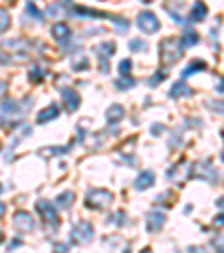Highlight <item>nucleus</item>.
Here are the masks:
<instances>
[{"label":"nucleus","mask_w":224,"mask_h":253,"mask_svg":"<svg viewBox=\"0 0 224 253\" xmlns=\"http://www.w3.org/2000/svg\"><path fill=\"white\" fill-rule=\"evenodd\" d=\"M181 52H184V47H181L179 39H164L162 45H159V54H162V61L166 67L175 65L181 58Z\"/></svg>","instance_id":"f257e3e1"},{"label":"nucleus","mask_w":224,"mask_h":253,"mask_svg":"<svg viewBox=\"0 0 224 253\" xmlns=\"http://www.w3.org/2000/svg\"><path fill=\"white\" fill-rule=\"evenodd\" d=\"M112 200H115V197H112L110 191H105V188H92L86 195V206L92 211H103L112 204Z\"/></svg>","instance_id":"f03ea898"},{"label":"nucleus","mask_w":224,"mask_h":253,"mask_svg":"<svg viewBox=\"0 0 224 253\" xmlns=\"http://www.w3.org/2000/svg\"><path fill=\"white\" fill-rule=\"evenodd\" d=\"M36 211L41 213V217H43V222L47 224L49 231H56L58 226H61V217H58V213H56V206H54V202L39 200V202H36Z\"/></svg>","instance_id":"7ed1b4c3"},{"label":"nucleus","mask_w":224,"mask_h":253,"mask_svg":"<svg viewBox=\"0 0 224 253\" xmlns=\"http://www.w3.org/2000/svg\"><path fill=\"white\" fill-rule=\"evenodd\" d=\"M25 112L27 110H23L20 103L14 99H7L0 103V121H2V124H14V121L18 119V117H23Z\"/></svg>","instance_id":"20e7f679"},{"label":"nucleus","mask_w":224,"mask_h":253,"mask_svg":"<svg viewBox=\"0 0 224 253\" xmlns=\"http://www.w3.org/2000/svg\"><path fill=\"white\" fill-rule=\"evenodd\" d=\"M70 235H72V242L74 244H90L92 238H94V229H92L90 222L81 220V222H77V224L72 226Z\"/></svg>","instance_id":"39448f33"},{"label":"nucleus","mask_w":224,"mask_h":253,"mask_svg":"<svg viewBox=\"0 0 224 253\" xmlns=\"http://www.w3.org/2000/svg\"><path fill=\"white\" fill-rule=\"evenodd\" d=\"M137 27L143 34H155V32H159V20L153 11H141L137 16Z\"/></svg>","instance_id":"423d86ee"},{"label":"nucleus","mask_w":224,"mask_h":253,"mask_svg":"<svg viewBox=\"0 0 224 253\" xmlns=\"http://www.w3.org/2000/svg\"><path fill=\"white\" fill-rule=\"evenodd\" d=\"M94 54L99 56V61H101V74H108V70H110L108 61H110V56L115 54V43H101V45H96Z\"/></svg>","instance_id":"0eeeda50"},{"label":"nucleus","mask_w":224,"mask_h":253,"mask_svg":"<svg viewBox=\"0 0 224 253\" xmlns=\"http://www.w3.org/2000/svg\"><path fill=\"white\" fill-rule=\"evenodd\" d=\"M166 224V215L162 213V211H150L146 217V229L150 231V233H157V231H162V226Z\"/></svg>","instance_id":"6e6552de"},{"label":"nucleus","mask_w":224,"mask_h":253,"mask_svg":"<svg viewBox=\"0 0 224 253\" xmlns=\"http://www.w3.org/2000/svg\"><path fill=\"white\" fill-rule=\"evenodd\" d=\"M14 226L20 233H29V231H34V217L29 213H25V211H18L14 215Z\"/></svg>","instance_id":"1a4fd4ad"},{"label":"nucleus","mask_w":224,"mask_h":253,"mask_svg":"<svg viewBox=\"0 0 224 253\" xmlns=\"http://www.w3.org/2000/svg\"><path fill=\"white\" fill-rule=\"evenodd\" d=\"M52 36H54V41H56L58 45H65L67 41L72 39V29L67 27L65 23H54L52 25Z\"/></svg>","instance_id":"9d476101"},{"label":"nucleus","mask_w":224,"mask_h":253,"mask_svg":"<svg viewBox=\"0 0 224 253\" xmlns=\"http://www.w3.org/2000/svg\"><path fill=\"white\" fill-rule=\"evenodd\" d=\"M61 96H63V103H65L67 112L79 110V105H81V96H79L77 90H61Z\"/></svg>","instance_id":"9b49d317"},{"label":"nucleus","mask_w":224,"mask_h":253,"mask_svg":"<svg viewBox=\"0 0 224 253\" xmlns=\"http://www.w3.org/2000/svg\"><path fill=\"white\" fill-rule=\"evenodd\" d=\"M193 175V164H175V166L168 170V177L171 179H177L179 177V182H184V179H188V177Z\"/></svg>","instance_id":"f8f14e48"},{"label":"nucleus","mask_w":224,"mask_h":253,"mask_svg":"<svg viewBox=\"0 0 224 253\" xmlns=\"http://www.w3.org/2000/svg\"><path fill=\"white\" fill-rule=\"evenodd\" d=\"M193 172H195L197 177H206V179H209L211 184H218V172L213 170V166H211L209 162H202V164H197V166H195V170H193Z\"/></svg>","instance_id":"ddd939ff"},{"label":"nucleus","mask_w":224,"mask_h":253,"mask_svg":"<svg viewBox=\"0 0 224 253\" xmlns=\"http://www.w3.org/2000/svg\"><path fill=\"white\" fill-rule=\"evenodd\" d=\"M61 115V110H58V105H47L45 110H41L39 115H36V124H47V121H54L56 117Z\"/></svg>","instance_id":"4468645a"},{"label":"nucleus","mask_w":224,"mask_h":253,"mask_svg":"<svg viewBox=\"0 0 224 253\" xmlns=\"http://www.w3.org/2000/svg\"><path fill=\"white\" fill-rule=\"evenodd\" d=\"M124 117H126V110H124V105H119V103L110 105L108 112H105V121H108V124H112V126L119 124Z\"/></svg>","instance_id":"2eb2a0df"},{"label":"nucleus","mask_w":224,"mask_h":253,"mask_svg":"<svg viewBox=\"0 0 224 253\" xmlns=\"http://www.w3.org/2000/svg\"><path fill=\"white\" fill-rule=\"evenodd\" d=\"M155 184V172L153 170H143L141 175L137 177V182H134V188L137 191H148V188Z\"/></svg>","instance_id":"dca6fc26"},{"label":"nucleus","mask_w":224,"mask_h":253,"mask_svg":"<svg viewBox=\"0 0 224 253\" xmlns=\"http://www.w3.org/2000/svg\"><path fill=\"white\" fill-rule=\"evenodd\" d=\"M191 94H193V90L186 85L184 81L175 83V85L171 87V99H179V96H191Z\"/></svg>","instance_id":"f3484780"},{"label":"nucleus","mask_w":224,"mask_h":253,"mask_svg":"<svg viewBox=\"0 0 224 253\" xmlns=\"http://www.w3.org/2000/svg\"><path fill=\"white\" fill-rule=\"evenodd\" d=\"M72 204H74V193L72 191L61 193V195L56 197V202H54V206H58V209H70Z\"/></svg>","instance_id":"a211bd4d"},{"label":"nucleus","mask_w":224,"mask_h":253,"mask_svg":"<svg viewBox=\"0 0 224 253\" xmlns=\"http://www.w3.org/2000/svg\"><path fill=\"white\" fill-rule=\"evenodd\" d=\"M206 14H209L206 5H204V2H197V5L191 9V20H193V23H202V20L206 18Z\"/></svg>","instance_id":"6ab92c4d"},{"label":"nucleus","mask_w":224,"mask_h":253,"mask_svg":"<svg viewBox=\"0 0 224 253\" xmlns=\"http://www.w3.org/2000/svg\"><path fill=\"white\" fill-rule=\"evenodd\" d=\"M202 70H206V63L204 61H193L191 65L181 72V79H188V77H193L195 72H202Z\"/></svg>","instance_id":"aec40b11"},{"label":"nucleus","mask_w":224,"mask_h":253,"mask_svg":"<svg viewBox=\"0 0 224 253\" xmlns=\"http://www.w3.org/2000/svg\"><path fill=\"white\" fill-rule=\"evenodd\" d=\"M29 81L32 83H43L45 81V70L41 65H32L29 67Z\"/></svg>","instance_id":"412c9836"},{"label":"nucleus","mask_w":224,"mask_h":253,"mask_svg":"<svg viewBox=\"0 0 224 253\" xmlns=\"http://www.w3.org/2000/svg\"><path fill=\"white\" fill-rule=\"evenodd\" d=\"M197 34H193V32H186L184 36H181L179 39V43H181V47H191V45H195L197 43Z\"/></svg>","instance_id":"4be33fe9"},{"label":"nucleus","mask_w":224,"mask_h":253,"mask_svg":"<svg viewBox=\"0 0 224 253\" xmlns=\"http://www.w3.org/2000/svg\"><path fill=\"white\" fill-rule=\"evenodd\" d=\"M11 25V18H9V11L7 9H0V34H5Z\"/></svg>","instance_id":"5701e85b"},{"label":"nucleus","mask_w":224,"mask_h":253,"mask_svg":"<svg viewBox=\"0 0 224 253\" xmlns=\"http://www.w3.org/2000/svg\"><path fill=\"white\" fill-rule=\"evenodd\" d=\"M115 85H117V90H130V87L134 85V81H133V79H126L124 77V79H119Z\"/></svg>","instance_id":"b1692460"},{"label":"nucleus","mask_w":224,"mask_h":253,"mask_svg":"<svg viewBox=\"0 0 224 253\" xmlns=\"http://www.w3.org/2000/svg\"><path fill=\"white\" fill-rule=\"evenodd\" d=\"M110 222H112V224H117V226L126 224V213H124V211H119V213H115V215H112V217H110Z\"/></svg>","instance_id":"393cba45"},{"label":"nucleus","mask_w":224,"mask_h":253,"mask_svg":"<svg viewBox=\"0 0 224 253\" xmlns=\"http://www.w3.org/2000/svg\"><path fill=\"white\" fill-rule=\"evenodd\" d=\"M130 49H133V52H146L148 45L143 43V41H130Z\"/></svg>","instance_id":"a878e982"},{"label":"nucleus","mask_w":224,"mask_h":253,"mask_svg":"<svg viewBox=\"0 0 224 253\" xmlns=\"http://www.w3.org/2000/svg\"><path fill=\"white\" fill-rule=\"evenodd\" d=\"M130 70H133V61H130V58H126V61L119 63V72L124 74V77L126 74H130Z\"/></svg>","instance_id":"bb28decb"},{"label":"nucleus","mask_w":224,"mask_h":253,"mask_svg":"<svg viewBox=\"0 0 224 253\" xmlns=\"http://www.w3.org/2000/svg\"><path fill=\"white\" fill-rule=\"evenodd\" d=\"M27 14H29V16H34V18L39 20V23H41V20H43V14H41V11L36 9V7H34L32 2H27Z\"/></svg>","instance_id":"cd10ccee"},{"label":"nucleus","mask_w":224,"mask_h":253,"mask_svg":"<svg viewBox=\"0 0 224 253\" xmlns=\"http://www.w3.org/2000/svg\"><path fill=\"white\" fill-rule=\"evenodd\" d=\"M72 67H74V70H86V67H88V58L86 56H79L77 61H72Z\"/></svg>","instance_id":"c85d7f7f"},{"label":"nucleus","mask_w":224,"mask_h":253,"mask_svg":"<svg viewBox=\"0 0 224 253\" xmlns=\"http://www.w3.org/2000/svg\"><path fill=\"white\" fill-rule=\"evenodd\" d=\"M47 14L54 16V18H58V16L63 14V2H58V5H52V7L47 9Z\"/></svg>","instance_id":"c756f323"},{"label":"nucleus","mask_w":224,"mask_h":253,"mask_svg":"<svg viewBox=\"0 0 224 253\" xmlns=\"http://www.w3.org/2000/svg\"><path fill=\"white\" fill-rule=\"evenodd\" d=\"M67 251H70V247H67V244H54V247H52V253H67Z\"/></svg>","instance_id":"7c9ffc66"},{"label":"nucleus","mask_w":224,"mask_h":253,"mask_svg":"<svg viewBox=\"0 0 224 253\" xmlns=\"http://www.w3.org/2000/svg\"><path fill=\"white\" fill-rule=\"evenodd\" d=\"M164 79H166V72H159L157 77H155V79H150V81H148V83H150V85H155V83H159V81H164Z\"/></svg>","instance_id":"2f4dec72"},{"label":"nucleus","mask_w":224,"mask_h":253,"mask_svg":"<svg viewBox=\"0 0 224 253\" xmlns=\"http://www.w3.org/2000/svg\"><path fill=\"white\" fill-rule=\"evenodd\" d=\"M153 134H159V132H164V126H159V124H155L153 126V130H150Z\"/></svg>","instance_id":"473e14b6"},{"label":"nucleus","mask_w":224,"mask_h":253,"mask_svg":"<svg viewBox=\"0 0 224 253\" xmlns=\"http://www.w3.org/2000/svg\"><path fill=\"white\" fill-rule=\"evenodd\" d=\"M186 251H188V253H204V249H202V247H188Z\"/></svg>","instance_id":"72a5a7b5"},{"label":"nucleus","mask_w":224,"mask_h":253,"mask_svg":"<svg viewBox=\"0 0 224 253\" xmlns=\"http://www.w3.org/2000/svg\"><path fill=\"white\" fill-rule=\"evenodd\" d=\"M20 244H23V242H20V240H14V242L9 244V249H16V247H20Z\"/></svg>","instance_id":"f704fd0d"},{"label":"nucleus","mask_w":224,"mask_h":253,"mask_svg":"<svg viewBox=\"0 0 224 253\" xmlns=\"http://www.w3.org/2000/svg\"><path fill=\"white\" fill-rule=\"evenodd\" d=\"M7 90V81H0V94Z\"/></svg>","instance_id":"c9c22d12"},{"label":"nucleus","mask_w":224,"mask_h":253,"mask_svg":"<svg viewBox=\"0 0 224 253\" xmlns=\"http://www.w3.org/2000/svg\"><path fill=\"white\" fill-rule=\"evenodd\" d=\"M5 211H7V206L2 204V202H0V217H2V215H5Z\"/></svg>","instance_id":"e433bc0d"},{"label":"nucleus","mask_w":224,"mask_h":253,"mask_svg":"<svg viewBox=\"0 0 224 253\" xmlns=\"http://www.w3.org/2000/svg\"><path fill=\"white\" fill-rule=\"evenodd\" d=\"M139 253H153V251H150V249H141V251H139Z\"/></svg>","instance_id":"4c0bfd02"},{"label":"nucleus","mask_w":224,"mask_h":253,"mask_svg":"<svg viewBox=\"0 0 224 253\" xmlns=\"http://www.w3.org/2000/svg\"><path fill=\"white\" fill-rule=\"evenodd\" d=\"M2 240H5V235H2V231H0V242H2Z\"/></svg>","instance_id":"58836bf2"},{"label":"nucleus","mask_w":224,"mask_h":253,"mask_svg":"<svg viewBox=\"0 0 224 253\" xmlns=\"http://www.w3.org/2000/svg\"><path fill=\"white\" fill-rule=\"evenodd\" d=\"M0 193H2V184H0Z\"/></svg>","instance_id":"ea45409f"},{"label":"nucleus","mask_w":224,"mask_h":253,"mask_svg":"<svg viewBox=\"0 0 224 253\" xmlns=\"http://www.w3.org/2000/svg\"><path fill=\"white\" fill-rule=\"evenodd\" d=\"M218 253H222V249H218Z\"/></svg>","instance_id":"a19ab883"},{"label":"nucleus","mask_w":224,"mask_h":253,"mask_svg":"<svg viewBox=\"0 0 224 253\" xmlns=\"http://www.w3.org/2000/svg\"><path fill=\"white\" fill-rule=\"evenodd\" d=\"M124 253H130V251H128V249H126V251H124Z\"/></svg>","instance_id":"79ce46f5"},{"label":"nucleus","mask_w":224,"mask_h":253,"mask_svg":"<svg viewBox=\"0 0 224 253\" xmlns=\"http://www.w3.org/2000/svg\"><path fill=\"white\" fill-rule=\"evenodd\" d=\"M143 2H148V0H143Z\"/></svg>","instance_id":"37998d69"}]
</instances>
